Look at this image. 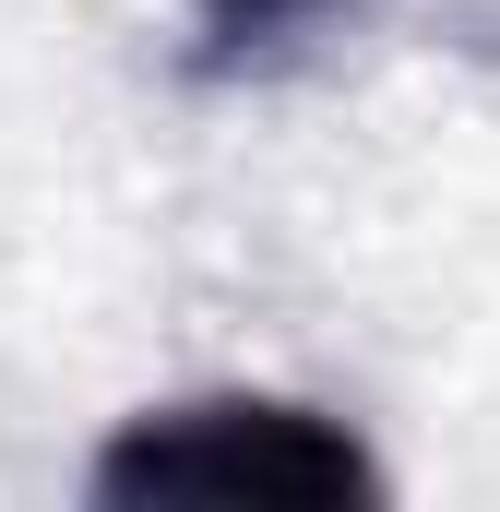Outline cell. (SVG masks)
I'll list each match as a JSON object with an SVG mask.
<instances>
[{
  "instance_id": "obj_1",
  "label": "cell",
  "mask_w": 500,
  "mask_h": 512,
  "mask_svg": "<svg viewBox=\"0 0 500 512\" xmlns=\"http://www.w3.org/2000/svg\"><path fill=\"white\" fill-rule=\"evenodd\" d=\"M84 489L96 501H381V465L322 405L191 393V405L120 417V441L84 465Z\"/></svg>"
},
{
  "instance_id": "obj_2",
  "label": "cell",
  "mask_w": 500,
  "mask_h": 512,
  "mask_svg": "<svg viewBox=\"0 0 500 512\" xmlns=\"http://www.w3.org/2000/svg\"><path fill=\"white\" fill-rule=\"evenodd\" d=\"M358 0H191V24H203V60L215 72H262V60H286V48H310L322 24H346Z\"/></svg>"
}]
</instances>
